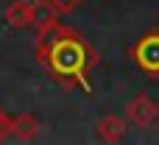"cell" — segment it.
<instances>
[{
    "label": "cell",
    "instance_id": "7",
    "mask_svg": "<svg viewBox=\"0 0 159 145\" xmlns=\"http://www.w3.org/2000/svg\"><path fill=\"white\" fill-rule=\"evenodd\" d=\"M8 129H11V117L0 112V140H8Z\"/></svg>",
    "mask_w": 159,
    "mask_h": 145
},
{
    "label": "cell",
    "instance_id": "4",
    "mask_svg": "<svg viewBox=\"0 0 159 145\" xmlns=\"http://www.w3.org/2000/svg\"><path fill=\"white\" fill-rule=\"evenodd\" d=\"M98 137L103 143H120L126 137V120L117 117V115H106L101 123H98Z\"/></svg>",
    "mask_w": 159,
    "mask_h": 145
},
{
    "label": "cell",
    "instance_id": "5",
    "mask_svg": "<svg viewBox=\"0 0 159 145\" xmlns=\"http://www.w3.org/2000/svg\"><path fill=\"white\" fill-rule=\"evenodd\" d=\"M36 131H39V123H36L34 115H17V117H11L8 137H14V140H34Z\"/></svg>",
    "mask_w": 159,
    "mask_h": 145
},
{
    "label": "cell",
    "instance_id": "3",
    "mask_svg": "<svg viewBox=\"0 0 159 145\" xmlns=\"http://www.w3.org/2000/svg\"><path fill=\"white\" fill-rule=\"evenodd\" d=\"M126 117H129L134 126L148 129V126H154V123L159 120V106L151 101V95L140 92L137 98H131V101L126 103Z\"/></svg>",
    "mask_w": 159,
    "mask_h": 145
},
{
    "label": "cell",
    "instance_id": "1",
    "mask_svg": "<svg viewBox=\"0 0 159 145\" xmlns=\"http://www.w3.org/2000/svg\"><path fill=\"white\" fill-rule=\"evenodd\" d=\"M36 56L39 64L59 78L61 84H78L84 92H92L89 84V67L95 64V50L73 31L59 25V20L53 25H48L45 31L36 34Z\"/></svg>",
    "mask_w": 159,
    "mask_h": 145
},
{
    "label": "cell",
    "instance_id": "6",
    "mask_svg": "<svg viewBox=\"0 0 159 145\" xmlns=\"http://www.w3.org/2000/svg\"><path fill=\"white\" fill-rule=\"evenodd\" d=\"M48 3H50V6H53L59 14H67V11H70V8H75L81 0H48Z\"/></svg>",
    "mask_w": 159,
    "mask_h": 145
},
{
    "label": "cell",
    "instance_id": "2",
    "mask_svg": "<svg viewBox=\"0 0 159 145\" xmlns=\"http://www.w3.org/2000/svg\"><path fill=\"white\" fill-rule=\"evenodd\" d=\"M131 59L137 67L148 75H159V31L140 36V42L131 48Z\"/></svg>",
    "mask_w": 159,
    "mask_h": 145
}]
</instances>
